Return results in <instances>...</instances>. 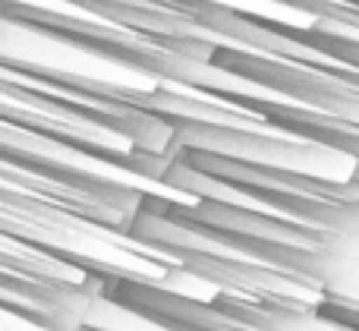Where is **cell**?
<instances>
[{"label": "cell", "mask_w": 359, "mask_h": 331, "mask_svg": "<svg viewBox=\"0 0 359 331\" xmlns=\"http://www.w3.org/2000/svg\"><path fill=\"white\" fill-rule=\"evenodd\" d=\"M297 271L328 306L359 313V231H322L297 252Z\"/></svg>", "instance_id": "6da1fadb"}]
</instances>
